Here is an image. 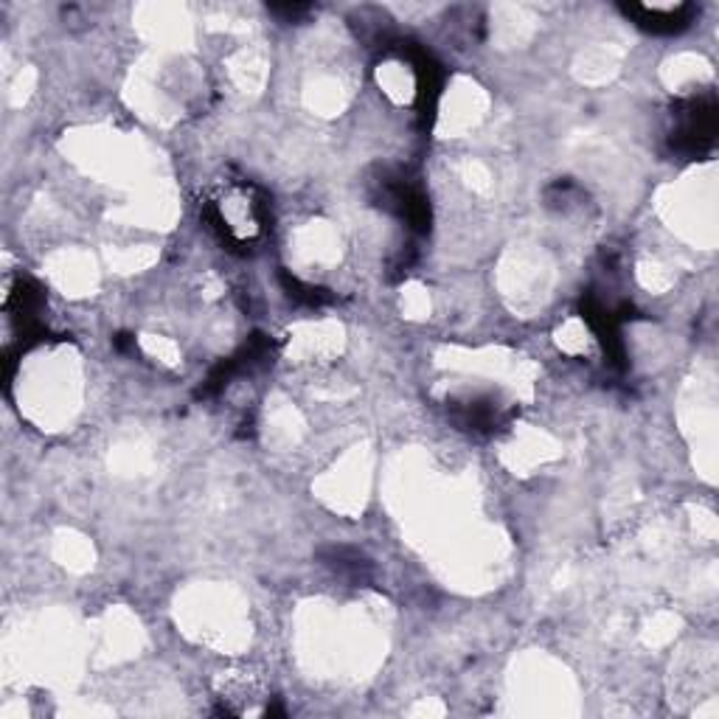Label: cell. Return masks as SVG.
I'll list each match as a JSON object with an SVG mask.
<instances>
[{"label": "cell", "mask_w": 719, "mask_h": 719, "mask_svg": "<svg viewBox=\"0 0 719 719\" xmlns=\"http://www.w3.org/2000/svg\"><path fill=\"white\" fill-rule=\"evenodd\" d=\"M205 217L211 228L234 248H248L268 225V203L261 191L250 183H228L225 191L205 203Z\"/></svg>", "instance_id": "1"}, {"label": "cell", "mask_w": 719, "mask_h": 719, "mask_svg": "<svg viewBox=\"0 0 719 719\" xmlns=\"http://www.w3.org/2000/svg\"><path fill=\"white\" fill-rule=\"evenodd\" d=\"M717 138V102L714 96H697L677 104L675 127H672V149L686 158H703L711 153Z\"/></svg>", "instance_id": "2"}, {"label": "cell", "mask_w": 719, "mask_h": 719, "mask_svg": "<svg viewBox=\"0 0 719 719\" xmlns=\"http://www.w3.org/2000/svg\"><path fill=\"white\" fill-rule=\"evenodd\" d=\"M627 18H632L641 29L652 34H677L692 23L694 7L683 3V7L675 9H663V7H625Z\"/></svg>", "instance_id": "3"}, {"label": "cell", "mask_w": 719, "mask_h": 719, "mask_svg": "<svg viewBox=\"0 0 719 719\" xmlns=\"http://www.w3.org/2000/svg\"><path fill=\"white\" fill-rule=\"evenodd\" d=\"M332 568L338 573H351V580H366V571H369V562L363 560L360 554L349 551V548H332L329 557H326Z\"/></svg>", "instance_id": "4"}, {"label": "cell", "mask_w": 719, "mask_h": 719, "mask_svg": "<svg viewBox=\"0 0 719 719\" xmlns=\"http://www.w3.org/2000/svg\"><path fill=\"white\" fill-rule=\"evenodd\" d=\"M284 287L290 290V299L304 301V304H310V306H321L324 301H329L326 290H318V287H306V284H301L299 279H290V276H284Z\"/></svg>", "instance_id": "5"}]
</instances>
